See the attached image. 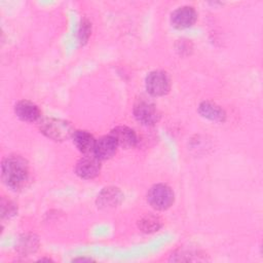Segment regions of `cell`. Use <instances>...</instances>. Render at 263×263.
<instances>
[{"label": "cell", "mask_w": 263, "mask_h": 263, "mask_svg": "<svg viewBox=\"0 0 263 263\" xmlns=\"http://www.w3.org/2000/svg\"><path fill=\"white\" fill-rule=\"evenodd\" d=\"M39 129L45 137L60 142L72 138L75 132L69 121L54 117H45L39 120Z\"/></svg>", "instance_id": "obj_2"}, {"label": "cell", "mask_w": 263, "mask_h": 263, "mask_svg": "<svg viewBox=\"0 0 263 263\" xmlns=\"http://www.w3.org/2000/svg\"><path fill=\"white\" fill-rule=\"evenodd\" d=\"M170 87V78L163 71H152L146 77V89L152 97H162L166 95Z\"/></svg>", "instance_id": "obj_5"}, {"label": "cell", "mask_w": 263, "mask_h": 263, "mask_svg": "<svg viewBox=\"0 0 263 263\" xmlns=\"http://www.w3.org/2000/svg\"><path fill=\"white\" fill-rule=\"evenodd\" d=\"M110 136L115 140L118 147L128 149L136 146L138 142V138L134 129L127 126H116L110 133Z\"/></svg>", "instance_id": "obj_10"}, {"label": "cell", "mask_w": 263, "mask_h": 263, "mask_svg": "<svg viewBox=\"0 0 263 263\" xmlns=\"http://www.w3.org/2000/svg\"><path fill=\"white\" fill-rule=\"evenodd\" d=\"M17 212V208L15 205V203H13L11 200L6 199L4 197H2L1 199V217L2 219H9L11 217H13Z\"/></svg>", "instance_id": "obj_16"}, {"label": "cell", "mask_w": 263, "mask_h": 263, "mask_svg": "<svg viewBox=\"0 0 263 263\" xmlns=\"http://www.w3.org/2000/svg\"><path fill=\"white\" fill-rule=\"evenodd\" d=\"M175 195L172 188L165 184L153 185L147 193L148 203L157 211H164L174 203Z\"/></svg>", "instance_id": "obj_3"}, {"label": "cell", "mask_w": 263, "mask_h": 263, "mask_svg": "<svg viewBox=\"0 0 263 263\" xmlns=\"http://www.w3.org/2000/svg\"><path fill=\"white\" fill-rule=\"evenodd\" d=\"M117 144L115 140L110 136H104L96 140L93 147V155L100 160H106L111 158L117 151Z\"/></svg>", "instance_id": "obj_9"}, {"label": "cell", "mask_w": 263, "mask_h": 263, "mask_svg": "<svg viewBox=\"0 0 263 263\" xmlns=\"http://www.w3.org/2000/svg\"><path fill=\"white\" fill-rule=\"evenodd\" d=\"M122 198L121 192L117 188H105L98 196V204L101 208L116 206Z\"/></svg>", "instance_id": "obj_13"}, {"label": "cell", "mask_w": 263, "mask_h": 263, "mask_svg": "<svg viewBox=\"0 0 263 263\" xmlns=\"http://www.w3.org/2000/svg\"><path fill=\"white\" fill-rule=\"evenodd\" d=\"M133 113L137 121L143 125H154L160 118V113L156 105L145 98H142L135 103Z\"/></svg>", "instance_id": "obj_4"}, {"label": "cell", "mask_w": 263, "mask_h": 263, "mask_svg": "<svg viewBox=\"0 0 263 263\" xmlns=\"http://www.w3.org/2000/svg\"><path fill=\"white\" fill-rule=\"evenodd\" d=\"M39 246L38 238L33 234H25L20 237L17 243V251L21 254L29 255L34 253Z\"/></svg>", "instance_id": "obj_15"}, {"label": "cell", "mask_w": 263, "mask_h": 263, "mask_svg": "<svg viewBox=\"0 0 263 263\" xmlns=\"http://www.w3.org/2000/svg\"><path fill=\"white\" fill-rule=\"evenodd\" d=\"M72 139L74 145L80 152L87 154L93 151L96 140L90 133L86 130H75Z\"/></svg>", "instance_id": "obj_12"}, {"label": "cell", "mask_w": 263, "mask_h": 263, "mask_svg": "<svg viewBox=\"0 0 263 263\" xmlns=\"http://www.w3.org/2000/svg\"><path fill=\"white\" fill-rule=\"evenodd\" d=\"M138 226H139L140 230L145 233L155 232L161 227V220L158 216H155L152 214H147L139 220Z\"/></svg>", "instance_id": "obj_14"}, {"label": "cell", "mask_w": 263, "mask_h": 263, "mask_svg": "<svg viewBox=\"0 0 263 263\" xmlns=\"http://www.w3.org/2000/svg\"><path fill=\"white\" fill-rule=\"evenodd\" d=\"M90 32H91V24L86 18L82 20L78 30V39L81 44H84L87 42L90 36Z\"/></svg>", "instance_id": "obj_17"}, {"label": "cell", "mask_w": 263, "mask_h": 263, "mask_svg": "<svg viewBox=\"0 0 263 263\" xmlns=\"http://www.w3.org/2000/svg\"><path fill=\"white\" fill-rule=\"evenodd\" d=\"M14 113L21 120L26 122H35L41 117V111L38 106L27 100L18 101L15 104Z\"/></svg>", "instance_id": "obj_8"}, {"label": "cell", "mask_w": 263, "mask_h": 263, "mask_svg": "<svg viewBox=\"0 0 263 263\" xmlns=\"http://www.w3.org/2000/svg\"><path fill=\"white\" fill-rule=\"evenodd\" d=\"M2 180L7 187L14 191L24 189L30 178L29 164L20 155H9L5 157L1 165Z\"/></svg>", "instance_id": "obj_1"}, {"label": "cell", "mask_w": 263, "mask_h": 263, "mask_svg": "<svg viewBox=\"0 0 263 263\" xmlns=\"http://www.w3.org/2000/svg\"><path fill=\"white\" fill-rule=\"evenodd\" d=\"M101 171V160L95 155H86L79 159L75 165V173L81 179L96 178Z\"/></svg>", "instance_id": "obj_6"}, {"label": "cell", "mask_w": 263, "mask_h": 263, "mask_svg": "<svg viewBox=\"0 0 263 263\" xmlns=\"http://www.w3.org/2000/svg\"><path fill=\"white\" fill-rule=\"evenodd\" d=\"M198 112L202 117L216 122H223L226 118L225 111L220 106L210 101L201 102L198 106Z\"/></svg>", "instance_id": "obj_11"}, {"label": "cell", "mask_w": 263, "mask_h": 263, "mask_svg": "<svg viewBox=\"0 0 263 263\" xmlns=\"http://www.w3.org/2000/svg\"><path fill=\"white\" fill-rule=\"evenodd\" d=\"M197 18L196 10L192 6H182L177 8L171 15V23L176 29H186L191 27Z\"/></svg>", "instance_id": "obj_7"}]
</instances>
